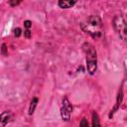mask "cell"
<instances>
[{"label": "cell", "instance_id": "9a60e30c", "mask_svg": "<svg viewBox=\"0 0 127 127\" xmlns=\"http://www.w3.org/2000/svg\"><path fill=\"white\" fill-rule=\"evenodd\" d=\"M21 1H22V0H17V1H16V5H18V4H19Z\"/></svg>", "mask_w": 127, "mask_h": 127}, {"label": "cell", "instance_id": "ba28073f", "mask_svg": "<svg viewBox=\"0 0 127 127\" xmlns=\"http://www.w3.org/2000/svg\"><path fill=\"white\" fill-rule=\"evenodd\" d=\"M37 103H38V98H37V97L33 98L32 101H31L30 107H29V114H30V115H32V114L34 113L35 108H36V106H37Z\"/></svg>", "mask_w": 127, "mask_h": 127}, {"label": "cell", "instance_id": "2e32d148", "mask_svg": "<svg viewBox=\"0 0 127 127\" xmlns=\"http://www.w3.org/2000/svg\"><path fill=\"white\" fill-rule=\"evenodd\" d=\"M9 1H11V0H9Z\"/></svg>", "mask_w": 127, "mask_h": 127}, {"label": "cell", "instance_id": "277c9868", "mask_svg": "<svg viewBox=\"0 0 127 127\" xmlns=\"http://www.w3.org/2000/svg\"><path fill=\"white\" fill-rule=\"evenodd\" d=\"M72 111V106L70 104V102L68 101V99L66 97H64L63 99V105H62V108H61V115H62V118L64 120V121H68L69 118H70V113Z\"/></svg>", "mask_w": 127, "mask_h": 127}, {"label": "cell", "instance_id": "52a82bcc", "mask_svg": "<svg viewBox=\"0 0 127 127\" xmlns=\"http://www.w3.org/2000/svg\"><path fill=\"white\" fill-rule=\"evenodd\" d=\"M122 98H123V92H122V88H120V91H119V93H118V96H117V101H116V105L114 106V108L112 109V111L110 112V114H109V117H111L112 115H113V113L118 109V107L120 106V104H121V102H122Z\"/></svg>", "mask_w": 127, "mask_h": 127}, {"label": "cell", "instance_id": "8fae6325", "mask_svg": "<svg viewBox=\"0 0 127 127\" xmlns=\"http://www.w3.org/2000/svg\"><path fill=\"white\" fill-rule=\"evenodd\" d=\"M24 36H25L27 39H29V38L31 37V31H30V29H26V30L24 31Z\"/></svg>", "mask_w": 127, "mask_h": 127}, {"label": "cell", "instance_id": "30bf717a", "mask_svg": "<svg viewBox=\"0 0 127 127\" xmlns=\"http://www.w3.org/2000/svg\"><path fill=\"white\" fill-rule=\"evenodd\" d=\"M1 54L3 56H7V47L5 44H2V47H1Z\"/></svg>", "mask_w": 127, "mask_h": 127}, {"label": "cell", "instance_id": "9c48e42d", "mask_svg": "<svg viewBox=\"0 0 127 127\" xmlns=\"http://www.w3.org/2000/svg\"><path fill=\"white\" fill-rule=\"evenodd\" d=\"M92 126L96 127V126H100V122H99V117L97 115V113L95 111L92 112Z\"/></svg>", "mask_w": 127, "mask_h": 127}, {"label": "cell", "instance_id": "7a4b0ae2", "mask_svg": "<svg viewBox=\"0 0 127 127\" xmlns=\"http://www.w3.org/2000/svg\"><path fill=\"white\" fill-rule=\"evenodd\" d=\"M86 48H84L85 54H86V67L89 74H94L97 68V56L96 51L90 44L84 45Z\"/></svg>", "mask_w": 127, "mask_h": 127}, {"label": "cell", "instance_id": "8992f818", "mask_svg": "<svg viewBox=\"0 0 127 127\" xmlns=\"http://www.w3.org/2000/svg\"><path fill=\"white\" fill-rule=\"evenodd\" d=\"M12 118V115L9 111H4L3 113L0 114V124L1 125H6Z\"/></svg>", "mask_w": 127, "mask_h": 127}, {"label": "cell", "instance_id": "3957f363", "mask_svg": "<svg viewBox=\"0 0 127 127\" xmlns=\"http://www.w3.org/2000/svg\"><path fill=\"white\" fill-rule=\"evenodd\" d=\"M113 27L115 31L119 34L120 38L122 40H126V33H127V28H126V22L122 16H115L113 19Z\"/></svg>", "mask_w": 127, "mask_h": 127}, {"label": "cell", "instance_id": "4fadbf2b", "mask_svg": "<svg viewBox=\"0 0 127 127\" xmlns=\"http://www.w3.org/2000/svg\"><path fill=\"white\" fill-rule=\"evenodd\" d=\"M24 26L26 27V29H30V27L32 26V23H31V21H29V20L25 21V22H24Z\"/></svg>", "mask_w": 127, "mask_h": 127}, {"label": "cell", "instance_id": "6da1fadb", "mask_svg": "<svg viewBox=\"0 0 127 127\" xmlns=\"http://www.w3.org/2000/svg\"><path fill=\"white\" fill-rule=\"evenodd\" d=\"M81 29L83 32L89 34L93 38H99L102 35V22L99 16L91 15L85 21L81 23Z\"/></svg>", "mask_w": 127, "mask_h": 127}, {"label": "cell", "instance_id": "5bb4252c", "mask_svg": "<svg viewBox=\"0 0 127 127\" xmlns=\"http://www.w3.org/2000/svg\"><path fill=\"white\" fill-rule=\"evenodd\" d=\"M79 125H80V126H86V127H87V126H88V122L86 121V119H85V118H83V119L81 120V122H80V124H79Z\"/></svg>", "mask_w": 127, "mask_h": 127}, {"label": "cell", "instance_id": "5b68a950", "mask_svg": "<svg viewBox=\"0 0 127 127\" xmlns=\"http://www.w3.org/2000/svg\"><path fill=\"white\" fill-rule=\"evenodd\" d=\"M76 1L77 0H59L58 4L63 9H68V8L72 7L76 3Z\"/></svg>", "mask_w": 127, "mask_h": 127}, {"label": "cell", "instance_id": "7c38bea8", "mask_svg": "<svg viewBox=\"0 0 127 127\" xmlns=\"http://www.w3.org/2000/svg\"><path fill=\"white\" fill-rule=\"evenodd\" d=\"M14 35H15V37H19L21 35V29L20 28H16L14 30Z\"/></svg>", "mask_w": 127, "mask_h": 127}]
</instances>
